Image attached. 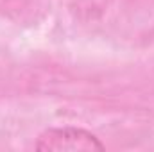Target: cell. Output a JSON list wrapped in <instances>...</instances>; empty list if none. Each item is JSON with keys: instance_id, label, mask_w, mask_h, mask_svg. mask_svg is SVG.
<instances>
[{"instance_id": "obj_1", "label": "cell", "mask_w": 154, "mask_h": 152, "mask_svg": "<svg viewBox=\"0 0 154 152\" xmlns=\"http://www.w3.org/2000/svg\"><path fill=\"white\" fill-rule=\"evenodd\" d=\"M38 150L63 152V150H104L100 140L90 131L79 127H52L39 134L36 141Z\"/></svg>"}]
</instances>
